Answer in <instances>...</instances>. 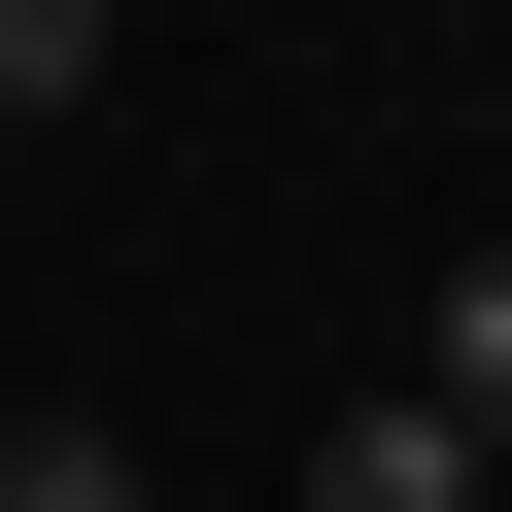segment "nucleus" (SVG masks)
<instances>
[{"label":"nucleus","instance_id":"obj_1","mask_svg":"<svg viewBox=\"0 0 512 512\" xmlns=\"http://www.w3.org/2000/svg\"><path fill=\"white\" fill-rule=\"evenodd\" d=\"M308 512H512L478 410H308Z\"/></svg>","mask_w":512,"mask_h":512},{"label":"nucleus","instance_id":"obj_2","mask_svg":"<svg viewBox=\"0 0 512 512\" xmlns=\"http://www.w3.org/2000/svg\"><path fill=\"white\" fill-rule=\"evenodd\" d=\"M410 410H478V444H512V239H444V308H410Z\"/></svg>","mask_w":512,"mask_h":512},{"label":"nucleus","instance_id":"obj_3","mask_svg":"<svg viewBox=\"0 0 512 512\" xmlns=\"http://www.w3.org/2000/svg\"><path fill=\"white\" fill-rule=\"evenodd\" d=\"M0 512H171V478H137L103 410H0Z\"/></svg>","mask_w":512,"mask_h":512},{"label":"nucleus","instance_id":"obj_4","mask_svg":"<svg viewBox=\"0 0 512 512\" xmlns=\"http://www.w3.org/2000/svg\"><path fill=\"white\" fill-rule=\"evenodd\" d=\"M103 103V0H0V137H69Z\"/></svg>","mask_w":512,"mask_h":512},{"label":"nucleus","instance_id":"obj_5","mask_svg":"<svg viewBox=\"0 0 512 512\" xmlns=\"http://www.w3.org/2000/svg\"><path fill=\"white\" fill-rule=\"evenodd\" d=\"M171 512H205V478H171Z\"/></svg>","mask_w":512,"mask_h":512}]
</instances>
